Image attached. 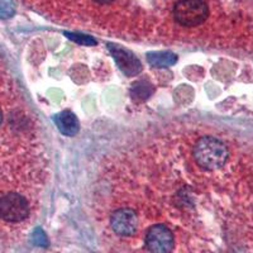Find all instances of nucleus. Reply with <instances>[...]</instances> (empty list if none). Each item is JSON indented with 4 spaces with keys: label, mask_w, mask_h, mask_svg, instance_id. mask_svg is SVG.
Wrapping results in <instances>:
<instances>
[{
    "label": "nucleus",
    "mask_w": 253,
    "mask_h": 253,
    "mask_svg": "<svg viewBox=\"0 0 253 253\" xmlns=\"http://www.w3.org/2000/svg\"><path fill=\"white\" fill-rule=\"evenodd\" d=\"M67 36H69V38H71L72 41H75V42L83 44V46H92V44H95V40H92L91 37H87V36L72 35V33H69Z\"/></svg>",
    "instance_id": "9d476101"
},
{
    "label": "nucleus",
    "mask_w": 253,
    "mask_h": 253,
    "mask_svg": "<svg viewBox=\"0 0 253 253\" xmlns=\"http://www.w3.org/2000/svg\"><path fill=\"white\" fill-rule=\"evenodd\" d=\"M110 225L119 237H130L138 230V215L129 208H122L112 214Z\"/></svg>",
    "instance_id": "39448f33"
},
{
    "label": "nucleus",
    "mask_w": 253,
    "mask_h": 253,
    "mask_svg": "<svg viewBox=\"0 0 253 253\" xmlns=\"http://www.w3.org/2000/svg\"><path fill=\"white\" fill-rule=\"evenodd\" d=\"M3 123V112H1V109H0V124Z\"/></svg>",
    "instance_id": "ddd939ff"
},
{
    "label": "nucleus",
    "mask_w": 253,
    "mask_h": 253,
    "mask_svg": "<svg viewBox=\"0 0 253 253\" xmlns=\"http://www.w3.org/2000/svg\"><path fill=\"white\" fill-rule=\"evenodd\" d=\"M177 57L170 52H161V53H152L148 56V62L155 67H169L176 63Z\"/></svg>",
    "instance_id": "6e6552de"
},
{
    "label": "nucleus",
    "mask_w": 253,
    "mask_h": 253,
    "mask_svg": "<svg viewBox=\"0 0 253 253\" xmlns=\"http://www.w3.org/2000/svg\"><path fill=\"white\" fill-rule=\"evenodd\" d=\"M153 92L152 86L150 84L146 83V81H141V83H137L133 86L132 89V95L135 99H139V100H144L150 96Z\"/></svg>",
    "instance_id": "1a4fd4ad"
},
{
    "label": "nucleus",
    "mask_w": 253,
    "mask_h": 253,
    "mask_svg": "<svg viewBox=\"0 0 253 253\" xmlns=\"http://www.w3.org/2000/svg\"><path fill=\"white\" fill-rule=\"evenodd\" d=\"M144 245L150 253H171L175 247V238L169 228L157 224L148 229Z\"/></svg>",
    "instance_id": "20e7f679"
},
{
    "label": "nucleus",
    "mask_w": 253,
    "mask_h": 253,
    "mask_svg": "<svg viewBox=\"0 0 253 253\" xmlns=\"http://www.w3.org/2000/svg\"><path fill=\"white\" fill-rule=\"evenodd\" d=\"M29 207L26 199L17 193L0 198V218L9 223H19L28 216Z\"/></svg>",
    "instance_id": "7ed1b4c3"
},
{
    "label": "nucleus",
    "mask_w": 253,
    "mask_h": 253,
    "mask_svg": "<svg viewBox=\"0 0 253 253\" xmlns=\"http://www.w3.org/2000/svg\"><path fill=\"white\" fill-rule=\"evenodd\" d=\"M228 148L221 141L214 137H203L194 147V158L204 170H218L228 161Z\"/></svg>",
    "instance_id": "f257e3e1"
},
{
    "label": "nucleus",
    "mask_w": 253,
    "mask_h": 253,
    "mask_svg": "<svg viewBox=\"0 0 253 253\" xmlns=\"http://www.w3.org/2000/svg\"><path fill=\"white\" fill-rule=\"evenodd\" d=\"M94 1L98 4H109L112 1H114V0H94Z\"/></svg>",
    "instance_id": "f8f14e48"
},
{
    "label": "nucleus",
    "mask_w": 253,
    "mask_h": 253,
    "mask_svg": "<svg viewBox=\"0 0 253 253\" xmlns=\"http://www.w3.org/2000/svg\"><path fill=\"white\" fill-rule=\"evenodd\" d=\"M13 13V6L8 0H0V17H9Z\"/></svg>",
    "instance_id": "9b49d317"
},
{
    "label": "nucleus",
    "mask_w": 253,
    "mask_h": 253,
    "mask_svg": "<svg viewBox=\"0 0 253 253\" xmlns=\"http://www.w3.org/2000/svg\"><path fill=\"white\" fill-rule=\"evenodd\" d=\"M173 18L182 27H198L209 17V8L204 0H178L173 5Z\"/></svg>",
    "instance_id": "f03ea898"
},
{
    "label": "nucleus",
    "mask_w": 253,
    "mask_h": 253,
    "mask_svg": "<svg viewBox=\"0 0 253 253\" xmlns=\"http://www.w3.org/2000/svg\"><path fill=\"white\" fill-rule=\"evenodd\" d=\"M110 51H112L115 61L118 62L121 70L126 75L134 76L142 70L141 62L134 56L130 55L129 52H126V49H122L119 47H110Z\"/></svg>",
    "instance_id": "423d86ee"
},
{
    "label": "nucleus",
    "mask_w": 253,
    "mask_h": 253,
    "mask_svg": "<svg viewBox=\"0 0 253 253\" xmlns=\"http://www.w3.org/2000/svg\"><path fill=\"white\" fill-rule=\"evenodd\" d=\"M57 126L66 135H75L79 130V122L71 112H63L57 117Z\"/></svg>",
    "instance_id": "0eeeda50"
}]
</instances>
